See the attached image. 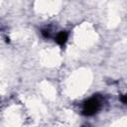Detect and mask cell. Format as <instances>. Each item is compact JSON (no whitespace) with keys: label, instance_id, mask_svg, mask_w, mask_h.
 I'll return each mask as SVG.
<instances>
[{"label":"cell","instance_id":"6da1fadb","mask_svg":"<svg viewBox=\"0 0 127 127\" xmlns=\"http://www.w3.org/2000/svg\"><path fill=\"white\" fill-rule=\"evenodd\" d=\"M103 97L99 94H93L85 99L81 105V113L84 116H93L100 111L103 106Z\"/></svg>","mask_w":127,"mask_h":127},{"label":"cell","instance_id":"7a4b0ae2","mask_svg":"<svg viewBox=\"0 0 127 127\" xmlns=\"http://www.w3.org/2000/svg\"><path fill=\"white\" fill-rule=\"evenodd\" d=\"M67 39H68V32L67 31H60L55 37V42L60 47H64L65 45V43L67 42Z\"/></svg>","mask_w":127,"mask_h":127},{"label":"cell","instance_id":"3957f363","mask_svg":"<svg viewBox=\"0 0 127 127\" xmlns=\"http://www.w3.org/2000/svg\"><path fill=\"white\" fill-rule=\"evenodd\" d=\"M41 34L43 35V37L45 38H50L51 37V29L50 28H43L41 30Z\"/></svg>","mask_w":127,"mask_h":127},{"label":"cell","instance_id":"277c9868","mask_svg":"<svg viewBox=\"0 0 127 127\" xmlns=\"http://www.w3.org/2000/svg\"><path fill=\"white\" fill-rule=\"evenodd\" d=\"M119 99L124 105H127V94H121L119 96Z\"/></svg>","mask_w":127,"mask_h":127},{"label":"cell","instance_id":"5b68a950","mask_svg":"<svg viewBox=\"0 0 127 127\" xmlns=\"http://www.w3.org/2000/svg\"><path fill=\"white\" fill-rule=\"evenodd\" d=\"M81 127H91V126H90L89 124H84V125H82Z\"/></svg>","mask_w":127,"mask_h":127}]
</instances>
